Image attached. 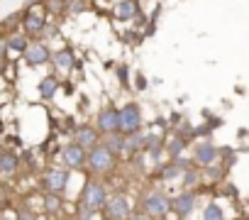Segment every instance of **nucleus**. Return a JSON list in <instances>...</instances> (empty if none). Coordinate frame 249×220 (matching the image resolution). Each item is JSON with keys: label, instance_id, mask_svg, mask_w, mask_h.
<instances>
[{"label": "nucleus", "instance_id": "obj_1", "mask_svg": "<svg viewBox=\"0 0 249 220\" xmlns=\"http://www.w3.org/2000/svg\"><path fill=\"white\" fill-rule=\"evenodd\" d=\"M86 166H88V171H90L93 176H107V174L117 166V157H115L103 142H98V145H93V147L88 149Z\"/></svg>", "mask_w": 249, "mask_h": 220}, {"label": "nucleus", "instance_id": "obj_2", "mask_svg": "<svg viewBox=\"0 0 249 220\" xmlns=\"http://www.w3.org/2000/svg\"><path fill=\"white\" fill-rule=\"evenodd\" d=\"M142 210L152 218V220H164L171 213V198L161 191V188H152L144 193L142 198Z\"/></svg>", "mask_w": 249, "mask_h": 220}, {"label": "nucleus", "instance_id": "obj_3", "mask_svg": "<svg viewBox=\"0 0 249 220\" xmlns=\"http://www.w3.org/2000/svg\"><path fill=\"white\" fill-rule=\"evenodd\" d=\"M47 25V10L42 5V0H39V5L32 3L25 8V15H22V32L30 37V39H37L42 27Z\"/></svg>", "mask_w": 249, "mask_h": 220}, {"label": "nucleus", "instance_id": "obj_4", "mask_svg": "<svg viewBox=\"0 0 249 220\" xmlns=\"http://www.w3.org/2000/svg\"><path fill=\"white\" fill-rule=\"evenodd\" d=\"M107 196H110V193H107V186H105V181H100L98 176H95V179H88L86 186H83V191H81V201L88 203L93 210H103Z\"/></svg>", "mask_w": 249, "mask_h": 220}, {"label": "nucleus", "instance_id": "obj_5", "mask_svg": "<svg viewBox=\"0 0 249 220\" xmlns=\"http://www.w3.org/2000/svg\"><path fill=\"white\" fill-rule=\"evenodd\" d=\"M142 128V110L137 103H127L124 108H120V132L122 135H132L140 132Z\"/></svg>", "mask_w": 249, "mask_h": 220}, {"label": "nucleus", "instance_id": "obj_6", "mask_svg": "<svg viewBox=\"0 0 249 220\" xmlns=\"http://www.w3.org/2000/svg\"><path fill=\"white\" fill-rule=\"evenodd\" d=\"M130 210L132 208H130V201L124 193H110L105 205H103V215L110 218V220H124L130 215Z\"/></svg>", "mask_w": 249, "mask_h": 220}, {"label": "nucleus", "instance_id": "obj_7", "mask_svg": "<svg viewBox=\"0 0 249 220\" xmlns=\"http://www.w3.org/2000/svg\"><path fill=\"white\" fill-rule=\"evenodd\" d=\"M42 183L52 193H64L66 186H69V171L66 169H59V166H49L44 171V176H42Z\"/></svg>", "mask_w": 249, "mask_h": 220}, {"label": "nucleus", "instance_id": "obj_8", "mask_svg": "<svg viewBox=\"0 0 249 220\" xmlns=\"http://www.w3.org/2000/svg\"><path fill=\"white\" fill-rule=\"evenodd\" d=\"M22 59H25L30 66H42V64H49V61H52V52H49V47H47L42 39H32L30 47L25 49Z\"/></svg>", "mask_w": 249, "mask_h": 220}, {"label": "nucleus", "instance_id": "obj_9", "mask_svg": "<svg viewBox=\"0 0 249 220\" xmlns=\"http://www.w3.org/2000/svg\"><path fill=\"white\" fill-rule=\"evenodd\" d=\"M196 203H198V196L191 188H186L171 201V213H176L178 218H188L196 210Z\"/></svg>", "mask_w": 249, "mask_h": 220}, {"label": "nucleus", "instance_id": "obj_10", "mask_svg": "<svg viewBox=\"0 0 249 220\" xmlns=\"http://www.w3.org/2000/svg\"><path fill=\"white\" fill-rule=\"evenodd\" d=\"M95 130L100 135H107V132H120V110L115 108H105L98 113V120H95Z\"/></svg>", "mask_w": 249, "mask_h": 220}, {"label": "nucleus", "instance_id": "obj_11", "mask_svg": "<svg viewBox=\"0 0 249 220\" xmlns=\"http://www.w3.org/2000/svg\"><path fill=\"white\" fill-rule=\"evenodd\" d=\"M61 157H64V164L69 169H83L86 166V157H88V149L81 147L78 142H71L61 149Z\"/></svg>", "mask_w": 249, "mask_h": 220}, {"label": "nucleus", "instance_id": "obj_12", "mask_svg": "<svg viewBox=\"0 0 249 220\" xmlns=\"http://www.w3.org/2000/svg\"><path fill=\"white\" fill-rule=\"evenodd\" d=\"M217 157H220V152H217V147H215L213 142H200V145H196V149H193V164H200V166L213 164Z\"/></svg>", "mask_w": 249, "mask_h": 220}, {"label": "nucleus", "instance_id": "obj_13", "mask_svg": "<svg viewBox=\"0 0 249 220\" xmlns=\"http://www.w3.org/2000/svg\"><path fill=\"white\" fill-rule=\"evenodd\" d=\"M18 169H20V157L10 149H0V176L10 179L18 174Z\"/></svg>", "mask_w": 249, "mask_h": 220}, {"label": "nucleus", "instance_id": "obj_14", "mask_svg": "<svg viewBox=\"0 0 249 220\" xmlns=\"http://www.w3.org/2000/svg\"><path fill=\"white\" fill-rule=\"evenodd\" d=\"M112 15L117 20H135L140 15V0H117L112 8Z\"/></svg>", "mask_w": 249, "mask_h": 220}, {"label": "nucleus", "instance_id": "obj_15", "mask_svg": "<svg viewBox=\"0 0 249 220\" xmlns=\"http://www.w3.org/2000/svg\"><path fill=\"white\" fill-rule=\"evenodd\" d=\"M73 142H78L81 147L90 149L93 145L100 142V132H98L95 128H90V125H81V128L73 130Z\"/></svg>", "mask_w": 249, "mask_h": 220}, {"label": "nucleus", "instance_id": "obj_16", "mask_svg": "<svg viewBox=\"0 0 249 220\" xmlns=\"http://www.w3.org/2000/svg\"><path fill=\"white\" fill-rule=\"evenodd\" d=\"M144 142L147 137L142 132H132V135H124V145H122V157H137L144 152Z\"/></svg>", "mask_w": 249, "mask_h": 220}, {"label": "nucleus", "instance_id": "obj_17", "mask_svg": "<svg viewBox=\"0 0 249 220\" xmlns=\"http://www.w3.org/2000/svg\"><path fill=\"white\" fill-rule=\"evenodd\" d=\"M52 64H54V66H56V71H61V73L71 71V69L76 66L73 52H71L69 47H64V49H59V52H52Z\"/></svg>", "mask_w": 249, "mask_h": 220}, {"label": "nucleus", "instance_id": "obj_18", "mask_svg": "<svg viewBox=\"0 0 249 220\" xmlns=\"http://www.w3.org/2000/svg\"><path fill=\"white\" fill-rule=\"evenodd\" d=\"M5 39H8V54L13 52V54H25V49L30 47V37L22 32L20 35V30H15V32H10V35H5Z\"/></svg>", "mask_w": 249, "mask_h": 220}, {"label": "nucleus", "instance_id": "obj_19", "mask_svg": "<svg viewBox=\"0 0 249 220\" xmlns=\"http://www.w3.org/2000/svg\"><path fill=\"white\" fill-rule=\"evenodd\" d=\"M64 208V201H61V193H52V191H44L42 193V210L47 215H59Z\"/></svg>", "mask_w": 249, "mask_h": 220}, {"label": "nucleus", "instance_id": "obj_20", "mask_svg": "<svg viewBox=\"0 0 249 220\" xmlns=\"http://www.w3.org/2000/svg\"><path fill=\"white\" fill-rule=\"evenodd\" d=\"M103 145L115 154V157H122V145H124V135L122 132H107V135H100Z\"/></svg>", "mask_w": 249, "mask_h": 220}, {"label": "nucleus", "instance_id": "obj_21", "mask_svg": "<svg viewBox=\"0 0 249 220\" xmlns=\"http://www.w3.org/2000/svg\"><path fill=\"white\" fill-rule=\"evenodd\" d=\"M186 145H188V140H186L183 135H174V137L169 140V145L164 147V152H166L171 159H176V157H181V154L186 152Z\"/></svg>", "mask_w": 249, "mask_h": 220}, {"label": "nucleus", "instance_id": "obj_22", "mask_svg": "<svg viewBox=\"0 0 249 220\" xmlns=\"http://www.w3.org/2000/svg\"><path fill=\"white\" fill-rule=\"evenodd\" d=\"M54 93H59V81H56V76H44V78L39 81V95H42L44 100H52Z\"/></svg>", "mask_w": 249, "mask_h": 220}, {"label": "nucleus", "instance_id": "obj_23", "mask_svg": "<svg viewBox=\"0 0 249 220\" xmlns=\"http://www.w3.org/2000/svg\"><path fill=\"white\" fill-rule=\"evenodd\" d=\"M144 152L149 154V157H159L161 152H164V140L159 137V135H149L147 137V142H144Z\"/></svg>", "mask_w": 249, "mask_h": 220}, {"label": "nucleus", "instance_id": "obj_24", "mask_svg": "<svg viewBox=\"0 0 249 220\" xmlns=\"http://www.w3.org/2000/svg\"><path fill=\"white\" fill-rule=\"evenodd\" d=\"M22 15H25V10H22V13L18 10V13H13L10 18H5L3 22H0V32H8V35H10V32L20 30V25H22Z\"/></svg>", "mask_w": 249, "mask_h": 220}, {"label": "nucleus", "instance_id": "obj_25", "mask_svg": "<svg viewBox=\"0 0 249 220\" xmlns=\"http://www.w3.org/2000/svg\"><path fill=\"white\" fill-rule=\"evenodd\" d=\"M66 3H69V0H42L47 15H54V18L66 15Z\"/></svg>", "mask_w": 249, "mask_h": 220}, {"label": "nucleus", "instance_id": "obj_26", "mask_svg": "<svg viewBox=\"0 0 249 220\" xmlns=\"http://www.w3.org/2000/svg\"><path fill=\"white\" fill-rule=\"evenodd\" d=\"M90 8V0H69L66 3V15H81Z\"/></svg>", "mask_w": 249, "mask_h": 220}, {"label": "nucleus", "instance_id": "obj_27", "mask_svg": "<svg viewBox=\"0 0 249 220\" xmlns=\"http://www.w3.org/2000/svg\"><path fill=\"white\" fill-rule=\"evenodd\" d=\"M181 174H183V169H181L176 162H169V164L161 169V174H159V176H161L164 181H174V179H178Z\"/></svg>", "mask_w": 249, "mask_h": 220}, {"label": "nucleus", "instance_id": "obj_28", "mask_svg": "<svg viewBox=\"0 0 249 220\" xmlns=\"http://www.w3.org/2000/svg\"><path fill=\"white\" fill-rule=\"evenodd\" d=\"M181 176H183V186H186V188H193V186H198V181L203 179V174H200L198 169H193V166H188V169H186Z\"/></svg>", "mask_w": 249, "mask_h": 220}, {"label": "nucleus", "instance_id": "obj_29", "mask_svg": "<svg viewBox=\"0 0 249 220\" xmlns=\"http://www.w3.org/2000/svg\"><path fill=\"white\" fill-rule=\"evenodd\" d=\"M95 213H98V210H93L88 203L78 201V205H76V213H73V215H76L78 220H95Z\"/></svg>", "mask_w": 249, "mask_h": 220}, {"label": "nucleus", "instance_id": "obj_30", "mask_svg": "<svg viewBox=\"0 0 249 220\" xmlns=\"http://www.w3.org/2000/svg\"><path fill=\"white\" fill-rule=\"evenodd\" d=\"M203 220H225V213L217 203H208L203 210Z\"/></svg>", "mask_w": 249, "mask_h": 220}, {"label": "nucleus", "instance_id": "obj_31", "mask_svg": "<svg viewBox=\"0 0 249 220\" xmlns=\"http://www.w3.org/2000/svg\"><path fill=\"white\" fill-rule=\"evenodd\" d=\"M222 171H225V169H222V166H215V162H213V164H208L205 171H200V174H203V179H208V181H220V179H222Z\"/></svg>", "mask_w": 249, "mask_h": 220}, {"label": "nucleus", "instance_id": "obj_32", "mask_svg": "<svg viewBox=\"0 0 249 220\" xmlns=\"http://www.w3.org/2000/svg\"><path fill=\"white\" fill-rule=\"evenodd\" d=\"M56 32H59V25H54V22H47L44 27H42V32H39V37L37 39H52V37H56Z\"/></svg>", "mask_w": 249, "mask_h": 220}, {"label": "nucleus", "instance_id": "obj_33", "mask_svg": "<svg viewBox=\"0 0 249 220\" xmlns=\"http://www.w3.org/2000/svg\"><path fill=\"white\" fill-rule=\"evenodd\" d=\"M15 220H39V218H37V210H32V208H20V210L15 213Z\"/></svg>", "mask_w": 249, "mask_h": 220}, {"label": "nucleus", "instance_id": "obj_34", "mask_svg": "<svg viewBox=\"0 0 249 220\" xmlns=\"http://www.w3.org/2000/svg\"><path fill=\"white\" fill-rule=\"evenodd\" d=\"M8 203H10V193H8L5 186H0V213L8 208Z\"/></svg>", "mask_w": 249, "mask_h": 220}, {"label": "nucleus", "instance_id": "obj_35", "mask_svg": "<svg viewBox=\"0 0 249 220\" xmlns=\"http://www.w3.org/2000/svg\"><path fill=\"white\" fill-rule=\"evenodd\" d=\"M124 220H152L144 210H130V215L127 218H124Z\"/></svg>", "mask_w": 249, "mask_h": 220}, {"label": "nucleus", "instance_id": "obj_36", "mask_svg": "<svg viewBox=\"0 0 249 220\" xmlns=\"http://www.w3.org/2000/svg\"><path fill=\"white\" fill-rule=\"evenodd\" d=\"M0 56H8V39H5V35H0Z\"/></svg>", "mask_w": 249, "mask_h": 220}, {"label": "nucleus", "instance_id": "obj_37", "mask_svg": "<svg viewBox=\"0 0 249 220\" xmlns=\"http://www.w3.org/2000/svg\"><path fill=\"white\" fill-rule=\"evenodd\" d=\"M8 69V56H0V73H5Z\"/></svg>", "mask_w": 249, "mask_h": 220}, {"label": "nucleus", "instance_id": "obj_38", "mask_svg": "<svg viewBox=\"0 0 249 220\" xmlns=\"http://www.w3.org/2000/svg\"><path fill=\"white\" fill-rule=\"evenodd\" d=\"M56 220H78L76 215H56Z\"/></svg>", "mask_w": 249, "mask_h": 220}, {"label": "nucleus", "instance_id": "obj_39", "mask_svg": "<svg viewBox=\"0 0 249 220\" xmlns=\"http://www.w3.org/2000/svg\"><path fill=\"white\" fill-rule=\"evenodd\" d=\"M103 3H112V0H103Z\"/></svg>", "mask_w": 249, "mask_h": 220}, {"label": "nucleus", "instance_id": "obj_40", "mask_svg": "<svg viewBox=\"0 0 249 220\" xmlns=\"http://www.w3.org/2000/svg\"><path fill=\"white\" fill-rule=\"evenodd\" d=\"M105 220H110V218H105Z\"/></svg>", "mask_w": 249, "mask_h": 220}]
</instances>
